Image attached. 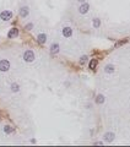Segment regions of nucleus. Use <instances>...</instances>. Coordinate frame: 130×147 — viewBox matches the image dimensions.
<instances>
[{
    "instance_id": "obj_1",
    "label": "nucleus",
    "mask_w": 130,
    "mask_h": 147,
    "mask_svg": "<svg viewBox=\"0 0 130 147\" xmlns=\"http://www.w3.org/2000/svg\"><path fill=\"white\" fill-rule=\"evenodd\" d=\"M24 59H25L26 61H28V62L33 61V60H35V54H33V51H32V50H26L25 54H24Z\"/></svg>"
},
{
    "instance_id": "obj_2",
    "label": "nucleus",
    "mask_w": 130,
    "mask_h": 147,
    "mask_svg": "<svg viewBox=\"0 0 130 147\" xmlns=\"http://www.w3.org/2000/svg\"><path fill=\"white\" fill-rule=\"evenodd\" d=\"M10 69V62L7 60H0V71H7Z\"/></svg>"
},
{
    "instance_id": "obj_3",
    "label": "nucleus",
    "mask_w": 130,
    "mask_h": 147,
    "mask_svg": "<svg viewBox=\"0 0 130 147\" xmlns=\"http://www.w3.org/2000/svg\"><path fill=\"white\" fill-rule=\"evenodd\" d=\"M0 17H1V20L4 21H7L12 17V12L11 11H3L1 14H0Z\"/></svg>"
},
{
    "instance_id": "obj_4",
    "label": "nucleus",
    "mask_w": 130,
    "mask_h": 147,
    "mask_svg": "<svg viewBox=\"0 0 130 147\" xmlns=\"http://www.w3.org/2000/svg\"><path fill=\"white\" fill-rule=\"evenodd\" d=\"M63 34H64V37H66V38L71 37V34H72V29H71L70 27H65V28H63Z\"/></svg>"
},
{
    "instance_id": "obj_5",
    "label": "nucleus",
    "mask_w": 130,
    "mask_h": 147,
    "mask_svg": "<svg viewBox=\"0 0 130 147\" xmlns=\"http://www.w3.org/2000/svg\"><path fill=\"white\" fill-rule=\"evenodd\" d=\"M18 34V29L17 28H11L10 29V32L7 33V37L9 38H14V37H16Z\"/></svg>"
},
{
    "instance_id": "obj_6",
    "label": "nucleus",
    "mask_w": 130,
    "mask_h": 147,
    "mask_svg": "<svg viewBox=\"0 0 130 147\" xmlns=\"http://www.w3.org/2000/svg\"><path fill=\"white\" fill-rule=\"evenodd\" d=\"M46 40H47V36L44 34V33H42V34H39L38 36V42L41 44H44L46 43Z\"/></svg>"
},
{
    "instance_id": "obj_7",
    "label": "nucleus",
    "mask_w": 130,
    "mask_h": 147,
    "mask_svg": "<svg viewBox=\"0 0 130 147\" xmlns=\"http://www.w3.org/2000/svg\"><path fill=\"white\" fill-rule=\"evenodd\" d=\"M89 4H83L82 6H80V12L81 14H86V12H87L89 11Z\"/></svg>"
},
{
    "instance_id": "obj_8",
    "label": "nucleus",
    "mask_w": 130,
    "mask_h": 147,
    "mask_svg": "<svg viewBox=\"0 0 130 147\" xmlns=\"http://www.w3.org/2000/svg\"><path fill=\"white\" fill-rule=\"evenodd\" d=\"M20 15L22 16V17H26L28 15V7H22L20 10Z\"/></svg>"
},
{
    "instance_id": "obj_9",
    "label": "nucleus",
    "mask_w": 130,
    "mask_h": 147,
    "mask_svg": "<svg viewBox=\"0 0 130 147\" xmlns=\"http://www.w3.org/2000/svg\"><path fill=\"white\" fill-rule=\"evenodd\" d=\"M90 69L91 70H95L96 69V66H97V60L96 59H91V61H90Z\"/></svg>"
},
{
    "instance_id": "obj_10",
    "label": "nucleus",
    "mask_w": 130,
    "mask_h": 147,
    "mask_svg": "<svg viewBox=\"0 0 130 147\" xmlns=\"http://www.w3.org/2000/svg\"><path fill=\"white\" fill-rule=\"evenodd\" d=\"M50 50H52V53H58L59 51V45L58 44H53L50 47Z\"/></svg>"
},
{
    "instance_id": "obj_11",
    "label": "nucleus",
    "mask_w": 130,
    "mask_h": 147,
    "mask_svg": "<svg viewBox=\"0 0 130 147\" xmlns=\"http://www.w3.org/2000/svg\"><path fill=\"white\" fill-rule=\"evenodd\" d=\"M114 71V66L113 65H107L106 66V72H113Z\"/></svg>"
},
{
    "instance_id": "obj_12",
    "label": "nucleus",
    "mask_w": 130,
    "mask_h": 147,
    "mask_svg": "<svg viewBox=\"0 0 130 147\" xmlns=\"http://www.w3.org/2000/svg\"><path fill=\"white\" fill-rule=\"evenodd\" d=\"M96 102H97V103H103V102H104V97L102 96V94H100V96H97Z\"/></svg>"
},
{
    "instance_id": "obj_13",
    "label": "nucleus",
    "mask_w": 130,
    "mask_h": 147,
    "mask_svg": "<svg viewBox=\"0 0 130 147\" xmlns=\"http://www.w3.org/2000/svg\"><path fill=\"white\" fill-rule=\"evenodd\" d=\"M113 137H114L113 134H107V135H106V140H107V141H112Z\"/></svg>"
},
{
    "instance_id": "obj_14",
    "label": "nucleus",
    "mask_w": 130,
    "mask_h": 147,
    "mask_svg": "<svg viewBox=\"0 0 130 147\" xmlns=\"http://www.w3.org/2000/svg\"><path fill=\"white\" fill-rule=\"evenodd\" d=\"M93 25H95V27H100L101 21H100L98 18H95V20H93Z\"/></svg>"
},
{
    "instance_id": "obj_15",
    "label": "nucleus",
    "mask_w": 130,
    "mask_h": 147,
    "mask_svg": "<svg viewBox=\"0 0 130 147\" xmlns=\"http://www.w3.org/2000/svg\"><path fill=\"white\" fill-rule=\"evenodd\" d=\"M4 130H5V132H7V134H10V132H12V131H14V129H12L11 126H5V129H4Z\"/></svg>"
},
{
    "instance_id": "obj_16",
    "label": "nucleus",
    "mask_w": 130,
    "mask_h": 147,
    "mask_svg": "<svg viewBox=\"0 0 130 147\" xmlns=\"http://www.w3.org/2000/svg\"><path fill=\"white\" fill-rule=\"evenodd\" d=\"M11 88H12V91H14V92H17V91H18V85H16V83H14V85L11 86Z\"/></svg>"
},
{
    "instance_id": "obj_17",
    "label": "nucleus",
    "mask_w": 130,
    "mask_h": 147,
    "mask_svg": "<svg viewBox=\"0 0 130 147\" xmlns=\"http://www.w3.org/2000/svg\"><path fill=\"white\" fill-rule=\"evenodd\" d=\"M86 60H87V57H82V58H81V60H80V62H81V64H83V62H85Z\"/></svg>"
},
{
    "instance_id": "obj_18",
    "label": "nucleus",
    "mask_w": 130,
    "mask_h": 147,
    "mask_svg": "<svg viewBox=\"0 0 130 147\" xmlns=\"http://www.w3.org/2000/svg\"><path fill=\"white\" fill-rule=\"evenodd\" d=\"M126 40H128V39H124V40H122V42H119V43H117V45H122V44L126 43Z\"/></svg>"
},
{
    "instance_id": "obj_19",
    "label": "nucleus",
    "mask_w": 130,
    "mask_h": 147,
    "mask_svg": "<svg viewBox=\"0 0 130 147\" xmlns=\"http://www.w3.org/2000/svg\"><path fill=\"white\" fill-rule=\"evenodd\" d=\"M26 28H27V29H31V28H32V23H28V25L26 26Z\"/></svg>"
},
{
    "instance_id": "obj_20",
    "label": "nucleus",
    "mask_w": 130,
    "mask_h": 147,
    "mask_svg": "<svg viewBox=\"0 0 130 147\" xmlns=\"http://www.w3.org/2000/svg\"><path fill=\"white\" fill-rule=\"evenodd\" d=\"M80 1H85V0H80Z\"/></svg>"
}]
</instances>
